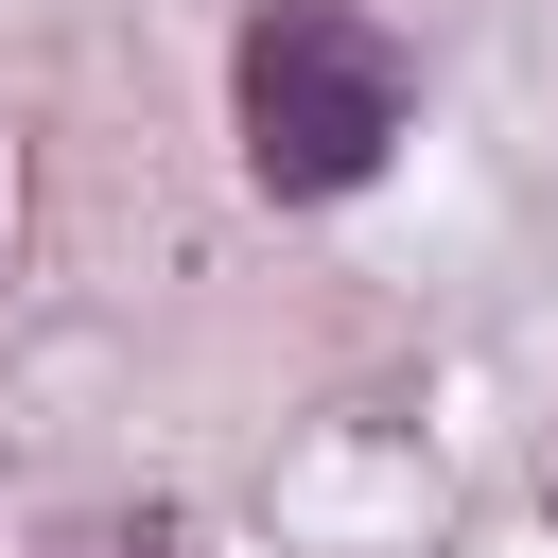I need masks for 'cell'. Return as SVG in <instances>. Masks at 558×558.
<instances>
[{
  "mask_svg": "<svg viewBox=\"0 0 558 558\" xmlns=\"http://www.w3.org/2000/svg\"><path fill=\"white\" fill-rule=\"evenodd\" d=\"M227 105H244V174L279 192V209H331V192H366L384 157H401V35L384 17H349V0H262L244 17V52H227Z\"/></svg>",
  "mask_w": 558,
  "mask_h": 558,
  "instance_id": "obj_1",
  "label": "cell"
}]
</instances>
